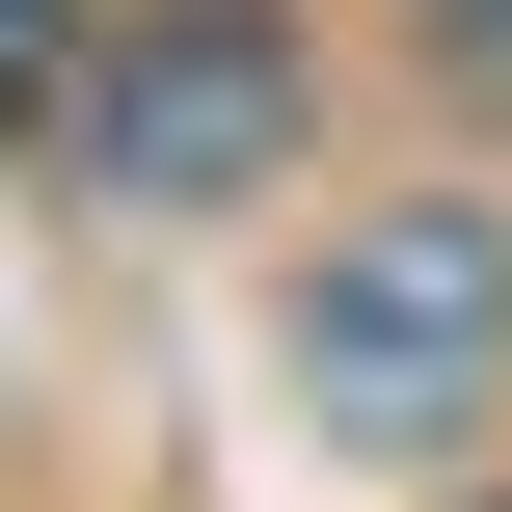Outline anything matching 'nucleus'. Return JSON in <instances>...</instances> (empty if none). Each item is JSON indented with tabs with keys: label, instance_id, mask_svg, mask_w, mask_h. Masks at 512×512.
Listing matches in <instances>:
<instances>
[{
	"label": "nucleus",
	"instance_id": "obj_4",
	"mask_svg": "<svg viewBox=\"0 0 512 512\" xmlns=\"http://www.w3.org/2000/svg\"><path fill=\"white\" fill-rule=\"evenodd\" d=\"M459 27H512V0H459Z\"/></svg>",
	"mask_w": 512,
	"mask_h": 512
},
{
	"label": "nucleus",
	"instance_id": "obj_3",
	"mask_svg": "<svg viewBox=\"0 0 512 512\" xmlns=\"http://www.w3.org/2000/svg\"><path fill=\"white\" fill-rule=\"evenodd\" d=\"M27 108H54V0H0V135H27Z\"/></svg>",
	"mask_w": 512,
	"mask_h": 512
},
{
	"label": "nucleus",
	"instance_id": "obj_1",
	"mask_svg": "<svg viewBox=\"0 0 512 512\" xmlns=\"http://www.w3.org/2000/svg\"><path fill=\"white\" fill-rule=\"evenodd\" d=\"M486 378H512V216H351V243L297 270V405H324V432L405 459V432H459Z\"/></svg>",
	"mask_w": 512,
	"mask_h": 512
},
{
	"label": "nucleus",
	"instance_id": "obj_2",
	"mask_svg": "<svg viewBox=\"0 0 512 512\" xmlns=\"http://www.w3.org/2000/svg\"><path fill=\"white\" fill-rule=\"evenodd\" d=\"M81 162H108L135 216H216V189L297 162V54H270L243 0H189V27H135V54L81 81Z\"/></svg>",
	"mask_w": 512,
	"mask_h": 512
}]
</instances>
